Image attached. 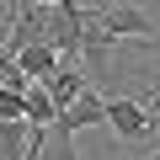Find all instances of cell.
Wrapping results in <instances>:
<instances>
[{
	"label": "cell",
	"mask_w": 160,
	"mask_h": 160,
	"mask_svg": "<svg viewBox=\"0 0 160 160\" xmlns=\"http://www.w3.org/2000/svg\"><path fill=\"white\" fill-rule=\"evenodd\" d=\"M102 123L123 139V144H144V139H160V123L133 102V96H107V107H102Z\"/></svg>",
	"instance_id": "1"
},
{
	"label": "cell",
	"mask_w": 160,
	"mask_h": 160,
	"mask_svg": "<svg viewBox=\"0 0 160 160\" xmlns=\"http://www.w3.org/2000/svg\"><path fill=\"white\" fill-rule=\"evenodd\" d=\"M91 22H96L112 43H144V38H155V22H149L144 11H133L128 0H112V6L91 11Z\"/></svg>",
	"instance_id": "2"
},
{
	"label": "cell",
	"mask_w": 160,
	"mask_h": 160,
	"mask_svg": "<svg viewBox=\"0 0 160 160\" xmlns=\"http://www.w3.org/2000/svg\"><path fill=\"white\" fill-rule=\"evenodd\" d=\"M86 86H91V75L80 69V59H59V69L43 80V91L53 96V107H69V102H75L80 91H86Z\"/></svg>",
	"instance_id": "3"
},
{
	"label": "cell",
	"mask_w": 160,
	"mask_h": 160,
	"mask_svg": "<svg viewBox=\"0 0 160 160\" xmlns=\"http://www.w3.org/2000/svg\"><path fill=\"white\" fill-rule=\"evenodd\" d=\"M102 107H107V96H102L96 86H86V91H80L69 107H59V123H64L69 133H80V128H96V123H102Z\"/></svg>",
	"instance_id": "4"
},
{
	"label": "cell",
	"mask_w": 160,
	"mask_h": 160,
	"mask_svg": "<svg viewBox=\"0 0 160 160\" xmlns=\"http://www.w3.org/2000/svg\"><path fill=\"white\" fill-rule=\"evenodd\" d=\"M59 59H64V53H59L53 43H22V48L11 53V64H16L27 80H48V75L59 69Z\"/></svg>",
	"instance_id": "5"
},
{
	"label": "cell",
	"mask_w": 160,
	"mask_h": 160,
	"mask_svg": "<svg viewBox=\"0 0 160 160\" xmlns=\"http://www.w3.org/2000/svg\"><path fill=\"white\" fill-rule=\"evenodd\" d=\"M59 118V107H53V96L43 91V80H32V86L22 91V123H32V128H48Z\"/></svg>",
	"instance_id": "6"
},
{
	"label": "cell",
	"mask_w": 160,
	"mask_h": 160,
	"mask_svg": "<svg viewBox=\"0 0 160 160\" xmlns=\"http://www.w3.org/2000/svg\"><path fill=\"white\" fill-rule=\"evenodd\" d=\"M32 6H59V0H32Z\"/></svg>",
	"instance_id": "7"
},
{
	"label": "cell",
	"mask_w": 160,
	"mask_h": 160,
	"mask_svg": "<svg viewBox=\"0 0 160 160\" xmlns=\"http://www.w3.org/2000/svg\"><path fill=\"white\" fill-rule=\"evenodd\" d=\"M102 6H112V0H102Z\"/></svg>",
	"instance_id": "8"
}]
</instances>
